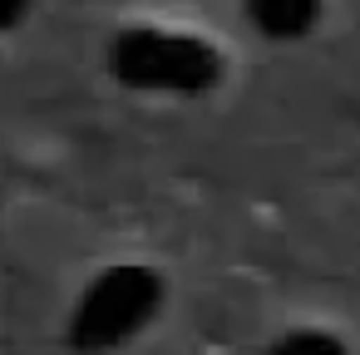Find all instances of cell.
I'll use <instances>...</instances> for the list:
<instances>
[{
    "label": "cell",
    "mask_w": 360,
    "mask_h": 355,
    "mask_svg": "<svg viewBox=\"0 0 360 355\" xmlns=\"http://www.w3.org/2000/svg\"><path fill=\"white\" fill-rule=\"evenodd\" d=\"M109 70L129 89L148 94H202L222 79V55L198 35L124 30L109 45Z\"/></svg>",
    "instance_id": "1"
},
{
    "label": "cell",
    "mask_w": 360,
    "mask_h": 355,
    "mask_svg": "<svg viewBox=\"0 0 360 355\" xmlns=\"http://www.w3.org/2000/svg\"><path fill=\"white\" fill-rule=\"evenodd\" d=\"M163 306V281L148 266H114L104 271L75 306L70 335L79 350H114L134 340Z\"/></svg>",
    "instance_id": "2"
},
{
    "label": "cell",
    "mask_w": 360,
    "mask_h": 355,
    "mask_svg": "<svg viewBox=\"0 0 360 355\" xmlns=\"http://www.w3.org/2000/svg\"><path fill=\"white\" fill-rule=\"evenodd\" d=\"M247 11H252V20H257L262 35H271V40H296V35H306V30L316 25L321 0H247Z\"/></svg>",
    "instance_id": "3"
},
{
    "label": "cell",
    "mask_w": 360,
    "mask_h": 355,
    "mask_svg": "<svg viewBox=\"0 0 360 355\" xmlns=\"http://www.w3.org/2000/svg\"><path fill=\"white\" fill-rule=\"evenodd\" d=\"M271 355H345V345L326 330H291L271 345Z\"/></svg>",
    "instance_id": "4"
},
{
    "label": "cell",
    "mask_w": 360,
    "mask_h": 355,
    "mask_svg": "<svg viewBox=\"0 0 360 355\" xmlns=\"http://www.w3.org/2000/svg\"><path fill=\"white\" fill-rule=\"evenodd\" d=\"M30 15V0H0V30H15Z\"/></svg>",
    "instance_id": "5"
}]
</instances>
